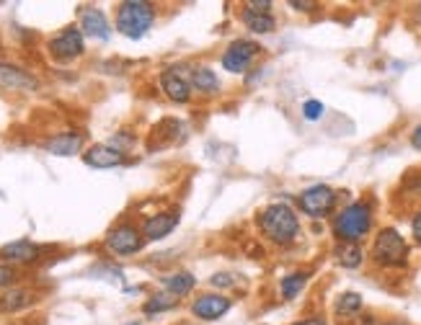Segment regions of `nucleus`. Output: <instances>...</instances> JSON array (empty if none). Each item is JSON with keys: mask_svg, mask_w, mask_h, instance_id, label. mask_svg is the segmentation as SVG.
<instances>
[{"mask_svg": "<svg viewBox=\"0 0 421 325\" xmlns=\"http://www.w3.org/2000/svg\"><path fill=\"white\" fill-rule=\"evenodd\" d=\"M258 227H261V233L276 245L295 243L297 235H300V219H297V215H295L287 204H282V201L269 204V207L261 212V217H258Z\"/></svg>", "mask_w": 421, "mask_h": 325, "instance_id": "nucleus-1", "label": "nucleus"}, {"mask_svg": "<svg viewBox=\"0 0 421 325\" xmlns=\"http://www.w3.org/2000/svg\"><path fill=\"white\" fill-rule=\"evenodd\" d=\"M372 227V209L367 201H354L347 209H341L333 219V235L339 243H359Z\"/></svg>", "mask_w": 421, "mask_h": 325, "instance_id": "nucleus-2", "label": "nucleus"}, {"mask_svg": "<svg viewBox=\"0 0 421 325\" xmlns=\"http://www.w3.org/2000/svg\"><path fill=\"white\" fill-rule=\"evenodd\" d=\"M156 21V8L145 0H127L117 8V28L127 39H142Z\"/></svg>", "mask_w": 421, "mask_h": 325, "instance_id": "nucleus-3", "label": "nucleus"}, {"mask_svg": "<svg viewBox=\"0 0 421 325\" xmlns=\"http://www.w3.org/2000/svg\"><path fill=\"white\" fill-rule=\"evenodd\" d=\"M372 258H375V263L388 266V269L406 266V261H408V243L403 240V235L395 227H383L375 238V245H372Z\"/></svg>", "mask_w": 421, "mask_h": 325, "instance_id": "nucleus-4", "label": "nucleus"}, {"mask_svg": "<svg viewBox=\"0 0 421 325\" xmlns=\"http://www.w3.org/2000/svg\"><path fill=\"white\" fill-rule=\"evenodd\" d=\"M297 204H300L302 215L313 217V219H323V217L331 215V209L336 207V191L326 183H315L297 197Z\"/></svg>", "mask_w": 421, "mask_h": 325, "instance_id": "nucleus-5", "label": "nucleus"}, {"mask_svg": "<svg viewBox=\"0 0 421 325\" xmlns=\"http://www.w3.org/2000/svg\"><path fill=\"white\" fill-rule=\"evenodd\" d=\"M83 49H85V42H83V31L78 26L63 28L60 34L49 39V54L60 62H70L75 57H81Z\"/></svg>", "mask_w": 421, "mask_h": 325, "instance_id": "nucleus-6", "label": "nucleus"}, {"mask_svg": "<svg viewBox=\"0 0 421 325\" xmlns=\"http://www.w3.org/2000/svg\"><path fill=\"white\" fill-rule=\"evenodd\" d=\"M261 52V47L256 42H251V39H236V42H230L225 54H222V67L228 72H246L248 65L256 60V54Z\"/></svg>", "mask_w": 421, "mask_h": 325, "instance_id": "nucleus-7", "label": "nucleus"}, {"mask_svg": "<svg viewBox=\"0 0 421 325\" xmlns=\"http://www.w3.org/2000/svg\"><path fill=\"white\" fill-rule=\"evenodd\" d=\"M142 243H145V235L132 225H119L117 230H111L109 238H106L109 251L117 253V256H132V253H138L142 248Z\"/></svg>", "mask_w": 421, "mask_h": 325, "instance_id": "nucleus-8", "label": "nucleus"}, {"mask_svg": "<svg viewBox=\"0 0 421 325\" xmlns=\"http://www.w3.org/2000/svg\"><path fill=\"white\" fill-rule=\"evenodd\" d=\"M83 160L91 168H99V171H106V168H117L124 162V153L114 144H91L85 153H83Z\"/></svg>", "mask_w": 421, "mask_h": 325, "instance_id": "nucleus-9", "label": "nucleus"}, {"mask_svg": "<svg viewBox=\"0 0 421 325\" xmlns=\"http://www.w3.org/2000/svg\"><path fill=\"white\" fill-rule=\"evenodd\" d=\"M230 307H233V302L225 294H199L192 302V312L199 320H220Z\"/></svg>", "mask_w": 421, "mask_h": 325, "instance_id": "nucleus-10", "label": "nucleus"}, {"mask_svg": "<svg viewBox=\"0 0 421 325\" xmlns=\"http://www.w3.org/2000/svg\"><path fill=\"white\" fill-rule=\"evenodd\" d=\"M81 31H83V36H91V39L106 42L111 36V26H109V21H106V16H104V10L83 8L81 10Z\"/></svg>", "mask_w": 421, "mask_h": 325, "instance_id": "nucleus-11", "label": "nucleus"}, {"mask_svg": "<svg viewBox=\"0 0 421 325\" xmlns=\"http://www.w3.org/2000/svg\"><path fill=\"white\" fill-rule=\"evenodd\" d=\"M179 225V212H160V215H153L150 219H145L142 225V235L145 240H163L165 235L174 233V227Z\"/></svg>", "mask_w": 421, "mask_h": 325, "instance_id": "nucleus-12", "label": "nucleus"}, {"mask_svg": "<svg viewBox=\"0 0 421 325\" xmlns=\"http://www.w3.org/2000/svg\"><path fill=\"white\" fill-rule=\"evenodd\" d=\"M160 88L168 99L174 101V103H186V101L192 99V83L181 78L176 70H165L160 75Z\"/></svg>", "mask_w": 421, "mask_h": 325, "instance_id": "nucleus-13", "label": "nucleus"}, {"mask_svg": "<svg viewBox=\"0 0 421 325\" xmlns=\"http://www.w3.org/2000/svg\"><path fill=\"white\" fill-rule=\"evenodd\" d=\"M0 258L8 263H31L39 258V248L31 240H13L0 248Z\"/></svg>", "mask_w": 421, "mask_h": 325, "instance_id": "nucleus-14", "label": "nucleus"}, {"mask_svg": "<svg viewBox=\"0 0 421 325\" xmlns=\"http://www.w3.org/2000/svg\"><path fill=\"white\" fill-rule=\"evenodd\" d=\"M83 147V135L78 132H63V135H55L52 140L44 142V150L52 155H60V158H70V155L81 153Z\"/></svg>", "mask_w": 421, "mask_h": 325, "instance_id": "nucleus-15", "label": "nucleus"}, {"mask_svg": "<svg viewBox=\"0 0 421 325\" xmlns=\"http://www.w3.org/2000/svg\"><path fill=\"white\" fill-rule=\"evenodd\" d=\"M34 299H37L34 292H28V289H8L6 294H0V312H3V315L21 312V310H26Z\"/></svg>", "mask_w": 421, "mask_h": 325, "instance_id": "nucleus-16", "label": "nucleus"}, {"mask_svg": "<svg viewBox=\"0 0 421 325\" xmlns=\"http://www.w3.org/2000/svg\"><path fill=\"white\" fill-rule=\"evenodd\" d=\"M189 83H192L199 93H204V96H212V93H217V90H220V78L215 75V70L204 67V65H201V67H194L192 81Z\"/></svg>", "mask_w": 421, "mask_h": 325, "instance_id": "nucleus-17", "label": "nucleus"}, {"mask_svg": "<svg viewBox=\"0 0 421 325\" xmlns=\"http://www.w3.org/2000/svg\"><path fill=\"white\" fill-rule=\"evenodd\" d=\"M197 279H194L189 271H179V274H171V276H163V287L168 294H174V297H186L189 292L194 289Z\"/></svg>", "mask_w": 421, "mask_h": 325, "instance_id": "nucleus-18", "label": "nucleus"}, {"mask_svg": "<svg viewBox=\"0 0 421 325\" xmlns=\"http://www.w3.org/2000/svg\"><path fill=\"white\" fill-rule=\"evenodd\" d=\"M0 83L8 85V88H26V90L37 88V81L31 75H26L24 70H19V67H0Z\"/></svg>", "mask_w": 421, "mask_h": 325, "instance_id": "nucleus-19", "label": "nucleus"}, {"mask_svg": "<svg viewBox=\"0 0 421 325\" xmlns=\"http://www.w3.org/2000/svg\"><path fill=\"white\" fill-rule=\"evenodd\" d=\"M243 24H246L254 34H272L276 26V21L272 13H254V10H243Z\"/></svg>", "mask_w": 421, "mask_h": 325, "instance_id": "nucleus-20", "label": "nucleus"}, {"mask_svg": "<svg viewBox=\"0 0 421 325\" xmlns=\"http://www.w3.org/2000/svg\"><path fill=\"white\" fill-rule=\"evenodd\" d=\"M365 258V253L359 248V243H339L336 245V261L344 266V269H357Z\"/></svg>", "mask_w": 421, "mask_h": 325, "instance_id": "nucleus-21", "label": "nucleus"}, {"mask_svg": "<svg viewBox=\"0 0 421 325\" xmlns=\"http://www.w3.org/2000/svg\"><path fill=\"white\" fill-rule=\"evenodd\" d=\"M308 271H295V274H287L282 279V284H279V289H282V297L284 299H295L297 294H300L302 289H305V284H308Z\"/></svg>", "mask_w": 421, "mask_h": 325, "instance_id": "nucleus-22", "label": "nucleus"}, {"mask_svg": "<svg viewBox=\"0 0 421 325\" xmlns=\"http://www.w3.org/2000/svg\"><path fill=\"white\" fill-rule=\"evenodd\" d=\"M176 305H179V297L168 294V292H160V294H153V297H150L145 305H142V312H145V315H156V312L174 310Z\"/></svg>", "mask_w": 421, "mask_h": 325, "instance_id": "nucleus-23", "label": "nucleus"}, {"mask_svg": "<svg viewBox=\"0 0 421 325\" xmlns=\"http://www.w3.org/2000/svg\"><path fill=\"white\" fill-rule=\"evenodd\" d=\"M362 310V297H359L357 292H347V294H341L339 302H336V312L339 315H354Z\"/></svg>", "mask_w": 421, "mask_h": 325, "instance_id": "nucleus-24", "label": "nucleus"}, {"mask_svg": "<svg viewBox=\"0 0 421 325\" xmlns=\"http://www.w3.org/2000/svg\"><path fill=\"white\" fill-rule=\"evenodd\" d=\"M323 111H326V108H323V103H321V101H315V99H311V101H305V103H302V117L308 119V122H318V119L323 117Z\"/></svg>", "mask_w": 421, "mask_h": 325, "instance_id": "nucleus-25", "label": "nucleus"}, {"mask_svg": "<svg viewBox=\"0 0 421 325\" xmlns=\"http://www.w3.org/2000/svg\"><path fill=\"white\" fill-rule=\"evenodd\" d=\"M246 10H254V13H269V10H272V3H269V0H248Z\"/></svg>", "mask_w": 421, "mask_h": 325, "instance_id": "nucleus-26", "label": "nucleus"}, {"mask_svg": "<svg viewBox=\"0 0 421 325\" xmlns=\"http://www.w3.org/2000/svg\"><path fill=\"white\" fill-rule=\"evenodd\" d=\"M13 279H16V271H13V266L0 263V287H8Z\"/></svg>", "mask_w": 421, "mask_h": 325, "instance_id": "nucleus-27", "label": "nucleus"}, {"mask_svg": "<svg viewBox=\"0 0 421 325\" xmlns=\"http://www.w3.org/2000/svg\"><path fill=\"white\" fill-rule=\"evenodd\" d=\"M212 284H215V287H233V284H236V279H233V276H230V274H215V276H212Z\"/></svg>", "mask_w": 421, "mask_h": 325, "instance_id": "nucleus-28", "label": "nucleus"}, {"mask_svg": "<svg viewBox=\"0 0 421 325\" xmlns=\"http://www.w3.org/2000/svg\"><path fill=\"white\" fill-rule=\"evenodd\" d=\"M411 233H413V238L421 243V212L411 219Z\"/></svg>", "mask_w": 421, "mask_h": 325, "instance_id": "nucleus-29", "label": "nucleus"}, {"mask_svg": "<svg viewBox=\"0 0 421 325\" xmlns=\"http://www.w3.org/2000/svg\"><path fill=\"white\" fill-rule=\"evenodd\" d=\"M292 325H329L323 317H305V320H297V323H292Z\"/></svg>", "mask_w": 421, "mask_h": 325, "instance_id": "nucleus-30", "label": "nucleus"}, {"mask_svg": "<svg viewBox=\"0 0 421 325\" xmlns=\"http://www.w3.org/2000/svg\"><path fill=\"white\" fill-rule=\"evenodd\" d=\"M411 144L416 147V150H421V124L411 132Z\"/></svg>", "mask_w": 421, "mask_h": 325, "instance_id": "nucleus-31", "label": "nucleus"}, {"mask_svg": "<svg viewBox=\"0 0 421 325\" xmlns=\"http://www.w3.org/2000/svg\"><path fill=\"white\" fill-rule=\"evenodd\" d=\"M295 10H313V3H300V0H290Z\"/></svg>", "mask_w": 421, "mask_h": 325, "instance_id": "nucleus-32", "label": "nucleus"}, {"mask_svg": "<svg viewBox=\"0 0 421 325\" xmlns=\"http://www.w3.org/2000/svg\"><path fill=\"white\" fill-rule=\"evenodd\" d=\"M385 325H408V323H401V320H390V323H385Z\"/></svg>", "mask_w": 421, "mask_h": 325, "instance_id": "nucleus-33", "label": "nucleus"}]
</instances>
